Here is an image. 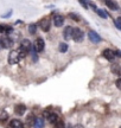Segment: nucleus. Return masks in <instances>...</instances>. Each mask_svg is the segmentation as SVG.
Wrapping results in <instances>:
<instances>
[{
    "mask_svg": "<svg viewBox=\"0 0 121 128\" xmlns=\"http://www.w3.org/2000/svg\"><path fill=\"white\" fill-rule=\"evenodd\" d=\"M22 60H23V58H22L20 50H12V51H10L8 57H7V62H8V64H11V65L18 64Z\"/></svg>",
    "mask_w": 121,
    "mask_h": 128,
    "instance_id": "f257e3e1",
    "label": "nucleus"
},
{
    "mask_svg": "<svg viewBox=\"0 0 121 128\" xmlns=\"http://www.w3.org/2000/svg\"><path fill=\"white\" fill-rule=\"evenodd\" d=\"M72 40L75 43H82L84 40V32L80 28H74V31H72Z\"/></svg>",
    "mask_w": 121,
    "mask_h": 128,
    "instance_id": "f03ea898",
    "label": "nucleus"
},
{
    "mask_svg": "<svg viewBox=\"0 0 121 128\" xmlns=\"http://www.w3.org/2000/svg\"><path fill=\"white\" fill-rule=\"evenodd\" d=\"M13 44H14L13 39H12L8 34H6V36L0 38V45H1V49H10V48L13 46Z\"/></svg>",
    "mask_w": 121,
    "mask_h": 128,
    "instance_id": "7ed1b4c3",
    "label": "nucleus"
},
{
    "mask_svg": "<svg viewBox=\"0 0 121 128\" xmlns=\"http://www.w3.org/2000/svg\"><path fill=\"white\" fill-rule=\"evenodd\" d=\"M38 26L43 32H49L50 28H51V20H50V18L45 17V18L40 19V22L38 23Z\"/></svg>",
    "mask_w": 121,
    "mask_h": 128,
    "instance_id": "20e7f679",
    "label": "nucleus"
},
{
    "mask_svg": "<svg viewBox=\"0 0 121 128\" xmlns=\"http://www.w3.org/2000/svg\"><path fill=\"white\" fill-rule=\"evenodd\" d=\"M88 38L89 40L92 43H94V44H98V43L102 42V37L100 36L96 31H94V30H89L88 31Z\"/></svg>",
    "mask_w": 121,
    "mask_h": 128,
    "instance_id": "39448f33",
    "label": "nucleus"
},
{
    "mask_svg": "<svg viewBox=\"0 0 121 128\" xmlns=\"http://www.w3.org/2000/svg\"><path fill=\"white\" fill-rule=\"evenodd\" d=\"M43 115H44V118H45V119H46L48 121H49L50 124H55L57 121L60 120L58 119V115H57L55 112H49V110H45Z\"/></svg>",
    "mask_w": 121,
    "mask_h": 128,
    "instance_id": "423d86ee",
    "label": "nucleus"
},
{
    "mask_svg": "<svg viewBox=\"0 0 121 128\" xmlns=\"http://www.w3.org/2000/svg\"><path fill=\"white\" fill-rule=\"evenodd\" d=\"M33 48H34V50L37 52H43L44 49H45V42H44V39L40 38V37L36 38V40L33 43Z\"/></svg>",
    "mask_w": 121,
    "mask_h": 128,
    "instance_id": "0eeeda50",
    "label": "nucleus"
},
{
    "mask_svg": "<svg viewBox=\"0 0 121 128\" xmlns=\"http://www.w3.org/2000/svg\"><path fill=\"white\" fill-rule=\"evenodd\" d=\"M102 56H103V58H106L108 62H114V60L116 58L115 51H113L112 49H104L102 51Z\"/></svg>",
    "mask_w": 121,
    "mask_h": 128,
    "instance_id": "6e6552de",
    "label": "nucleus"
},
{
    "mask_svg": "<svg viewBox=\"0 0 121 128\" xmlns=\"http://www.w3.org/2000/svg\"><path fill=\"white\" fill-rule=\"evenodd\" d=\"M32 48H33V44L28 39H23L22 43H20V48L19 49L23 50L24 52H26V54H30V51L32 50Z\"/></svg>",
    "mask_w": 121,
    "mask_h": 128,
    "instance_id": "1a4fd4ad",
    "label": "nucleus"
},
{
    "mask_svg": "<svg viewBox=\"0 0 121 128\" xmlns=\"http://www.w3.org/2000/svg\"><path fill=\"white\" fill-rule=\"evenodd\" d=\"M52 23H54V25H55L56 28H62V26L64 25V17L60 16V14H56V16H54V18H52Z\"/></svg>",
    "mask_w": 121,
    "mask_h": 128,
    "instance_id": "9d476101",
    "label": "nucleus"
},
{
    "mask_svg": "<svg viewBox=\"0 0 121 128\" xmlns=\"http://www.w3.org/2000/svg\"><path fill=\"white\" fill-rule=\"evenodd\" d=\"M72 31H74V28L72 26H65L64 30H63V38H64L65 40H70V39H72Z\"/></svg>",
    "mask_w": 121,
    "mask_h": 128,
    "instance_id": "9b49d317",
    "label": "nucleus"
},
{
    "mask_svg": "<svg viewBox=\"0 0 121 128\" xmlns=\"http://www.w3.org/2000/svg\"><path fill=\"white\" fill-rule=\"evenodd\" d=\"M104 5L107 6L110 11H119L120 10V6L115 0H104Z\"/></svg>",
    "mask_w": 121,
    "mask_h": 128,
    "instance_id": "f8f14e48",
    "label": "nucleus"
},
{
    "mask_svg": "<svg viewBox=\"0 0 121 128\" xmlns=\"http://www.w3.org/2000/svg\"><path fill=\"white\" fill-rule=\"evenodd\" d=\"M14 113L18 115V116H23L26 113V106L23 103H18V104L14 106Z\"/></svg>",
    "mask_w": 121,
    "mask_h": 128,
    "instance_id": "ddd939ff",
    "label": "nucleus"
},
{
    "mask_svg": "<svg viewBox=\"0 0 121 128\" xmlns=\"http://www.w3.org/2000/svg\"><path fill=\"white\" fill-rule=\"evenodd\" d=\"M110 71H112L114 75H116V76L120 77L121 76V65L118 63H113L112 65H110Z\"/></svg>",
    "mask_w": 121,
    "mask_h": 128,
    "instance_id": "4468645a",
    "label": "nucleus"
},
{
    "mask_svg": "<svg viewBox=\"0 0 121 128\" xmlns=\"http://www.w3.org/2000/svg\"><path fill=\"white\" fill-rule=\"evenodd\" d=\"M8 126L10 127H12V128H23L24 124H23V121H20L19 119H13V120L10 121Z\"/></svg>",
    "mask_w": 121,
    "mask_h": 128,
    "instance_id": "2eb2a0df",
    "label": "nucleus"
},
{
    "mask_svg": "<svg viewBox=\"0 0 121 128\" xmlns=\"http://www.w3.org/2000/svg\"><path fill=\"white\" fill-rule=\"evenodd\" d=\"M68 50H69V45H68L65 42L60 43V45H58V51H60V54H65V52H68Z\"/></svg>",
    "mask_w": 121,
    "mask_h": 128,
    "instance_id": "dca6fc26",
    "label": "nucleus"
},
{
    "mask_svg": "<svg viewBox=\"0 0 121 128\" xmlns=\"http://www.w3.org/2000/svg\"><path fill=\"white\" fill-rule=\"evenodd\" d=\"M34 121H36V116L33 114H28L26 118V124L28 127H33L34 126Z\"/></svg>",
    "mask_w": 121,
    "mask_h": 128,
    "instance_id": "f3484780",
    "label": "nucleus"
},
{
    "mask_svg": "<svg viewBox=\"0 0 121 128\" xmlns=\"http://www.w3.org/2000/svg\"><path fill=\"white\" fill-rule=\"evenodd\" d=\"M68 18H70L74 22H81V16L78 13H76V12H69L68 13Z\"/></svg>",
    "mask_w": 121,
    "mask_h": 128,
    "instance_id": "a211bd4d",
    "label": "nucleus"
},
{
    "mask_svg": "<svg viewBox=\"0 0 121 128\" xmlns=\"http://www.w3.org/2000/svg\"><path fill=\"white\" fill-rule=\"evenodd\" d=\"M39 28V26H38L36 23L30 24V25H28V33H30V34H36V33H37V28Z\"/></svg>",
    "mask_w": 121,
    "mask_h": 128,
    "instance_id": "6ab92c4d",
    "label": "nucleus"
},
{
    "mask_svg": "<svg viewBox=\"0 0 121 128\" xmlns=\"http://www.w3.org/2000/svg\"><path fill=\"white\" fill-rule=\"evenodd\" d=\"M45 126V122H44V119L43 118H36V121H34V126L33 127L37 128H42Z\"/></svg>",
    "mask_w": 121,
    "mask_h": 128,
    "instance_id": "aec40b11",
    "label": "nucleus"
},
{
    "mask_svg": "<svg viewBox=\"0 0 121 128\" xmlns=\"http://www.w3.org/2000/svg\"><path fill=\"white\" fill-rule=\"evenodd\" d=\"M30 54H31V57H32V62H38V52L34 50V48H32V50L30 51Z\"/></svg>",
    "mask_w": 121,
    "mask_h": 128,
    "instance_id": "412c9836",
    "label": "nucleus"
},
{
    "mask_svg": "<svg viewBox=\"0 0 121 128\" xmlns=\"http://www.w3.org/2000/svg\"><path fill=\"white\" fill-rule=\"evenodd\" d=\"M96 13L101 17V18H103V19H107L108 18V13L106 12V11H103L102 8H98V11H96Z\"/></svg>",
    "mask_w": 121,
    "mask_h": 128,
    "instance_id": "4be33fe9",
    "label": "nucleus"
},
{
    "mask_svg": "<svg viewBox=\"0 0 121 128\" xmlns=\"http://www.w3.org/2000/svg\"><path fill=\"white\" fill-rule=\"evenodd\" d=\"M113 23H114V25H115V28L121 31V17H118L116 19H113Z\"/></svg>",
    "mask_w": 121,
    "mask_h": 128,
    "instance_id": "5701e85b",
    "label": "nucleus"
},
{
    "mask_svg": "<svg viewBox=\"0 0 121 128\" xmlns=\"http://www.w3.org/2000/svg\"><path fill=\"white\" fill-rule=\"evenodd\" d=\"M77 1H78L80 5H81L84 10H88L89 8V1H88V0H77Z\"/></svg>",
    "mask_w": 121,
    "mask_h": 128,
    "instance_id": "b1692460",
    "label": "nucleus"
},
{
    "mask_svg": "<svg viewBox=\"0 0 121 128\" xmlns=\"http://www.w3.org/2000/svg\"><path fill=\"white\" fill-rule=\"evenodd\" d=\"M7 119H8V114L6 112H1L0 113V121H6Z\"/></svg>",
    "mask_w": 121,
    "mask_h": 128,
    "instance_id": "393cba45",
    "label": "nucleus"
},
{
    "mask_svg": "<svg viewBox=\"0 0 121 128\" xmlns=\"http://www.w3.org/2000/svg\"><path fill=\"white\" fill-rule=\"evenodd\" d=\"M12 13H13V10H10L7 13H5V14H2V16H1V18H2V19H7V18H10V17L12 16Z\"/></svg>",
    "mask_w": 121,
    "mask_h": 128,
    "instance_id": "a878e982",
    "label": "nucleus"
},
{
    "mask_svg": "<svg viewBox=\"0 0 121 128\" xmlns=\"http://www.w3.org/2000/svg\"><path fill=\"white\" fill-rule=\"evenodd\" d=\"M14 31V28H12V26H8V25H6V31H5V33L6 34H11L12 32Z\"/></svg>",
    "mask_w": 121,
    "mask_h": 128,
    "instance_id": "bb28decb",
    "label": "nucleus"
},
{
    "mask_svg": "<svg viewBox=\"0 0 121 128\" xmlns=\"http://www.w3.org/2000/svg\"><path fill=\"white\" fill-rule=\"evenodd\" d=\"M115 86H116V88L119 90H121V76L115 81Z\"/></svg>",
    "mask_w": 121,
    "mask_h": 128,
    "instance_id": "cd10ccee",
    "label": "nucleus"
},
{
    "mask_svg": "<svg viewBox=\"0 0 121 128\" xmlns=\"http://www.w3.org/2000/svg\"><path fill=\"white\" fill-rule=\"evenodd\" d=\"M89 6L92 7V10H93V11H95V12L98 11V6H96V5L94 4V2H92V1H89Z\"/></svg>",
    "mask_w": 121,
    "mask_h": 128,
    "instance_id": "c85d7f7f",
    "label": "nucleus"
},
{
    "mask_svg": "<svg viewBox=\"0 0 121 128\" xmlns=\"http://www.w3.org/2000/svg\"><path fill=\"white\" fill-rule=\"evenodd\" d=\"M54 126H56V127H64V124H63L60 120H58V121H57V122L54 124Z\"/></svg>",
    "mask_w": 121,
    "mask_h": 128,
    "instance_id": "c756f323",
    "label": "nucleus"
},
{
    "mask_svg": "<svg viewBox=\"0 0 121 128\" xmlns=\"http://www.w3.org/2000/svg\"><path fill=\"white\" fill-rule=\"evenodd\" d=\"M6 31V25H1L0 24V33H5Z\"/></svg>",
    "mask_w": 121,
    "mask_h": 128,
    "instance_id": "7c9ffc66",
    "label": "nucleus"
},
{
    "mask_svg": "<svg viewBox=\"0 0 121 128\" xmlns=\"http://www.w3.org/2000/svg\"><path fill=\"white\" fill-rule=\"evenodd\" d=\"M114 51H115V56L118 58H121V51L120 50H114Z\"/></svg>",
    "mask_w": 121,
    "mask_h": 128,
    "instance_id": "2f4dec72",
    "label": "nucleus"
},
{
    "mask_svg": "<svg viewBox=\"0 0 121 128\" xmlns=\"http://www.w3.org/2000/svg\"><path fill=\"white\" fill-rule=\"evenodd\" d=\"M0 49H1V45H0Z\"/></svg>",
    "mask_w": 121,
    "mask_h": 128,
    "instance_id": "473e14b6",
    "label": "nucleus"
}]
</instances>
